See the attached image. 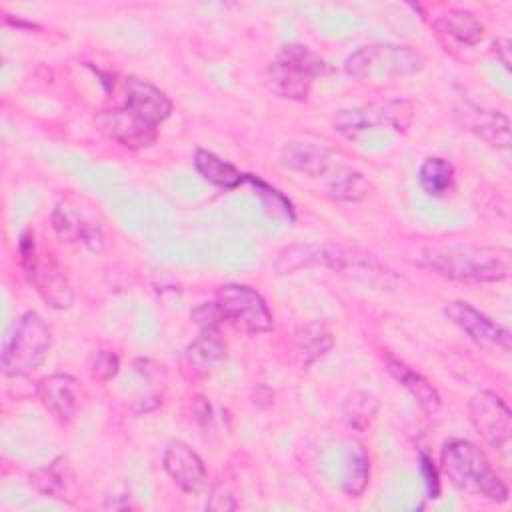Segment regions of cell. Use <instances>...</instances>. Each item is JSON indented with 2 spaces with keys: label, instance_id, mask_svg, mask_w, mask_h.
<instances>
[{
  "label": "cell",
  "instance_id": "obj_12",
  "mask_svg": "<svg viewBox=\"0 0 512 512\" xmlns=\"http://www.w3.org/2000/svg\"><path fill=\"white\" fill-rule=\"evenodd\" d=\"M454 122L484 140L486 144L506 150L510 146V122L498 110H488L472 102H460L452 110Z\"/></svg>",
  "mask_w": 512,
  "mask_h": 512
},
{
  "label": "cell",
  "instance_id": "obj_31",
  "mask_svg": "<svg viewBox=\"0 0 512 512\" xmlns=\"http://www.w3.org/2000/svg\"><path fill=\"white\" fill-rule=\"evenodd\" d=\"M192 320L202 328V330H218L220 322L222 320V314H220V308L216 302H206V304H200L198 308L192 310Z\"/></svg>",
  "mask_w": 512,
  "mask_h": 512
},
{
  "label": "cell",
  "instance_id": "obj_13",
  "mask_svg": "<svg viewBox=\"0 0 512 512\" xmlns=\"http://www.w3.org/2000/svg\"><path fill=\"white\" fill-rule=\"evenodd\" d=\"M42 406L62 422L72 420L86 400L82 384L70 374H50L38 384Z\"/></svg>",
  "mask_w": 512,
  "mask_h": 512
},
{
  "label": "cell",
  "instance_id": "obj_15",
  "mask_svg": "<svg viewBox=\"0 0 512 512\" xmlns=\"http://www.w3.org/2000/svg\"><path fill=\"white\" fill-rule=\"evenodd\" d=\"M124 106L154 126L164 122L172 112L170 98L148 80L136 76L124 80Z\"/></svg>",
  "mask_w": 512,
  "mask_h": 512
},
{
  "label": "cell",
  "instance_id": "obj_22",
  "mask_svg": "<svg viewBox=\"0 0 512 512\" xmlns=\"http://www.w3.org/2000/svg\"><path fill=\"white\" fill-rule=\"evenodd\" d=\"M292 346H294V354H296L298 362L304 368H308L312 362L322 358L334 346V336L324 322L314 320V322L300 326L294 332Z\"/></svg>",
  "mask_w": 512,
  "mask_h": 512
},
{
  "label": "cell",
  "instance_id": "obj_7",
  "mask_svg": "<svg viewBox=\"0 0 512 512\" xmlns=\"http://www.w3.org/2000/svg\"><path fill=\"white\" fill-rule=\"evenodd\" d=\"M216 304L222 320L244 334H262L274 326L266 300L252 286L236 282L222 284L216 290Z\"/></svg>",
  "mask_w": 512,
  "mask_h": 512
},
{
  "label": "cell",
  "instance_id": "obj_19",
  "mask_svg": "<svg viewBox=\"0 0 512 512\" xmlns=\"http://www.w3.org/2000/svg\"><path fill=\"white\" fill-rule=\"evenodd\" d=\"M386 370L418 402V406L426 414H436L440 410L442 402H440L438 390L432 386L430 380H426L412 366H408L398 358H386Z\"/></svg>",
  "mask_w": 512,
  "mask_h": 512
},
{
  "label": "cell",
  "instance_id": "obj_28",
  "mask_svg": "<svg viewBox=\"0 0 512 512\" xmlns=\"http://www.w3.org/2000/svg\"><path fill=\"white\" fill-rule=\"evenodd\" d=\"M370 480V460L364 446L358 440H352L348 462L342 478V490L348 496H360Z\"/></svg>",
  "mask_w": 512,
  "mask_h": 512
},
{
  "label": "cell",
  "instance_id": "obj_17",
  "mask_svg": "<svg viewBox=\"0 0 512 512\" xmlns=\"http://www.w3.org/2000/svg\"><path fill=\"white\" fill-rule=\"evenodd\" d=\"M52 226L62 242H82L92 252L104 246V236L100 226L88 220L82 212H78L68 202L56 204L52 212Z\"/></svg>",
  "mask_w": 512,
  "mask_h": 512
},
{
  "label": "cell",
  "instance_id": "obj_33",
  "mask_svg": "<svg viewBox=\"0 0 512 512\" xmlns=\"http://www.w3.org/2000/svg\"><path fill=\"white\" fill-rule=\"evenodd\" d=\"M494 52H496V58L502 62V66L506 70H510L512 60H510V42H508V38H498L494 42Z\"/></svg>",
  "mask_w": 512,
  "mask_h": 512
},
{
  "label": "cell",
  "instance_id": "obj_25",
  "mask_svg": "<svg viewBox=\"0 0 512 512\" xmlns=\"http://www.w3.org/2000/svg\"><path fill=\"white\" fill-rule=\"evenodd\" d=\"M378 408H380V404L374 394H370L366 390H354L342 402V416H344V422L352 430L362 432V430L370 428V424L374 422V418L378 414Z\"/></svg>",
  "mask_w": 512,
  "mask_h": 512
},
{
  "label": "cell",
  "instance_id": "obj_4",
  "mask_svg": "<svg viewBox=\"0 0 512 512\" xmlns=\"http://www.w3.org/2000/svg\"><path fill=\"white\" fill-rule=\"evenodd\" d=\"M52 346V330L38 312H24L12 326L2 348V372L26 376L34 372Z\"/></svg>",
  "mask_w": 512,
  "mask_h": 512
},
{
  "label": "cell",
  "instance_id": "obj_2",
  "mask_svg": "<svg viewBox=\"0 0 512 512\" xmlns=\"http://www.w3.org/2000/svg\"><path fill=\"white\" fill-rule=\"evenodd\" d=\"M440 458L444 474L458 490L496 504L508 500V486L476 444L462 438H452L444 442Z\"/></svg>",
  "mask_w": 512,
  "mask_h": 512
},
{
  "label": "cell",
  "instance_id": "obj_11",
  "mask_svg": "<svg viewBox=\"0 0 512 512\" xmlns=\"http://www.w3.org/2000/svg\"><path fill=\"white\" fill-rule=\"evenodd\" d=\"M94 122L102 134L126 148H148L158 138L156 126L146 122L126 106L100 110Z\"/></svg>",
  "mask_w": 512,
  "mask_h": 512
},
{
  "label": "cell",
  "instance_id": "obj_24",
  "mask_svg": "<svg viewBox=\"0 0 512 512\" xmlns=\"http://www.w3.org/2000/svg\"><path fill=\"white\" fill-rule=\"evenodd\" d=\"M418 182L424 194L432 198H442L454 186V166L440 156H430L422 162L418 170Z\"/></svg>",
  "mask_w": 512,
  "mask_h": 512
},
{
  "label": "cell",
  "instance_id": "obj_18",
  "mask_svg": "<svg viewBox=\"0 0 512 512\" xmlns=\"http://www.w3.org/2000/svg\"><path fill=\"white\" fill-rule=\"evenodd\" d=\"M334 152L326 148L324 144H312V142H286L282 148V164L290 170H296L304 176L318 178L324 176L332 164Z\"/></svg>",
  "mask_w": 512,
  "mask_h": 512
},
{
  "label": "cell",
  "instance_id": "obj_9",
  "mask_svg": "<svg viewBox=\"0 0 512 512\" xmlns=\"http://www.w3.org/2000/svg\"><path fill=\"white\" fill-rule=\"evenodd\" d=\"M470 422L478 436L494 450L508 446L512 438V412L494 392L482 390L470 398Z\"/></svg>",
  "mask_w": 512,
  "mask_h": 512
},
{
  "label": "cell",
  "instance_id": "obj_23",
  "mask_svg": "<svg viewBox=\"0 0 512 512\" xmlns=\"http://www.w3.org/2000/svg\"><path fill=\"white\" fill-rule=\"evenodd\" d=\"M194 168L206 182H210L218 188L232 190V188L240 186L242 182H246V174H242L234 164H230V162L222 160L220 156H216L214 152H208L202 148H198L194 152Z\"/></svg>",
  "mask_w": 512,
  "mask_h": 512
},
{
  "label": "cell",
  "instance_id": "obj_32",
  "mask_svg": "<svg viewBox=\"0 0 512 512\" xmlns=\"http://www.w3.org/2000/svg\"><path fill=\"white\" fill-rule=\"evenodd\" d=\"M420 472L424 476V486L428 492V498H438L440 496V480H438V470L428 454H420Z\"/></svg>",
  "mask_w": 512,
  "mask_h": 512
},
{
  "label": "cell",
  "instance_id": "obj_26",
  "mask_svg": "<svg viewBox=\"0 0 512 512\" xmlns=\"http://www.w3.org/2000/svg\"><path fill=\"white\" fill-rule=\"evenodd\" d=\"M224 358L226 342L218 336L216 330H202V334L186 348V360L196 370H206Z\"/></svg>",
  "mask_w": 512,
  "mask_h": 512
},
{
  "label": "cell",
  "instance_id": "obj_30",
  "mask_svg": "<svg viewBox=\"0 0 512 512\" xmlns=\"http://www.w3.org/2000/svg\"><path fill=\"white\" fill-rule=\"evenodd\" d=\"M118 368H120V362H118V356L114 352L98 350L90 358V372H92L94 378H98L102 382L114 378L118 374Z\"/></svg>",
  "mask_w": 512,
  "mask_h": 512
},
{
  "label": "cell",
  "instance_id": "obj_6",
  "mask_svg": "<svg viewBox=\"0 0 512 512\" xmlns=\"http://www.w3.org/2000/svg\"><path fill=\"white\" fill-rule=\"evenodd\" d=\"M18 252H20L22 268L26 270V276L30 284L36 288V292L40 294V298L56 310L70 308L74 302V292L70 288V282L50 254L44 256L38 252L32 230H24L20 234Z\"/></svg>",
  "mask_w": 512,
  "mask_h": 512
},
{
  "label": "cell",
  "instance_id": "obj_14",
  "mask_svg": "<svg viewBox=\"0 0 512 512\" xmlns=\"http://www.w3.org/2000/svg\"><path fill=\"white\" fill-rule=\"evenodd\" d=\"M162 464L166 474L174 480V484L180 490L188 494H196L204 488L206 466L202 458L186 442L182 440L168 442L162 456Z\"/></svg>",
  "mask_w": 512,
  "mask_h": 512
},
{
  "label": "cell",
  "instance_id": "obj_8",
  "mask_svg": "<svg viewBox=\"0 0 512 512\" xmlns=\"http://www.w3.org/2000/svg\"><path fill=\"white\" fill-rule=\"evenodd\" d=\"M412 120H414L412 102L404 98H394V100L344 108L336 112L334 128L348 138H356L366 130L384 128V126L396 132H406Z\"/></svg>",
  "mask_w": 512,
  "mask_h": 512
},
{
  "label": "cell",
  "instance_id": "obj_20",
  "mask_svg": "<svg viewBox=\"0 0 512 512\" xmlns=\"http://www.w3.org/2000/svg\"><path fill=\"white\" fill-rule=\"evenodd\" d=\"M320 262L330 266L336 272L350 274V276H356V278L362 276L366 280H372V278L384 274V268L370 254L350 250V248H342V246H334V244L320 246Z\"/></svg>",
  "mask_w": 512,
  "mask_h": 512
},
{
  "label": "cell",
  "instance_id": "obj_27",
  "mask_svg": "<svg viewBox=\"0 0 512 512\" xmlns=\"http://www.w3.org/2000/svg\"><path fill=\"white\" fill-rule=\"evenodd\" d=\"M368 178L352 168H342L326 186V194L338 202H360L370 194Z\"/></svg>",
  "mask_w": 512,
  "mask_h": 512
},
{
  "label": "cell",
  "instance_id": "obj_16",
  "mask_svg": "<svg viewBox=\"0 0 512 512\" xmlns=\"http://www.w3.org/2000/svg\"><path fill=\"white\" fill-rule=\"evenodd\" d=\"M28 480H30V486L36 492H40L44 496H50L54 500L74 504L76 498H78L76 496L78 494L76 478H74L70 460L66 456H56L46 466H40V468L32 470Z\"/></svg>",
  "mask_w": 512,
  "mask_h": 512
},
{
  "label": "cell",
  "instance_id": "obj_1",
  "mask_svg": "<svg viewBox=\"0 0 512 512\" xmlns=\"http://www.w3.org/2000/svg\"><path fill=\"white\" fill-rule=\"evenodd\" d=\"M418 266L456 282H500L510 276V250L494 246H428L416 256Z\"/></svg>",
  "mask_w": 512,
  "mask_h": 512
},
{
  "label": "cell",
  "instance_id": "obj_29",
  "mask_svg": "<svg viewBox=\"0 0 512 512\" xmlns=\"http://www.w3.org/2000/svg\"><path fill=\"white\" fill-rule=\"evenodd\" d=\"M320 262V246L312 244H296L284 248L276 258V270L280 274H290L294 270L306 268L310 264Z\"/></svg>",
  "mask_w": 512,
  "mask_h": 512
},
{
  "label": "cell",
  "instance_id": "obj_3",
  "mask_svg": "<svg viewBox=\"0 0 512 512\" xmlns=\"http://www.w3.org/2000/svg\"><path fill=\"white\" fill-rule=\"evenodd\" d=\"M328 66L312 48L292 42L284 44L268 66L270 88L286 100H304L316 78L324 76Z\"/></svg>",
  "mask_w": 512,
  "mask_h": 512
},
{
  "label": "cell",
  "instance_id": "obj_21",
  "mask_svg": "<svg viewBox=\"0 0 512 512\" xmlns=\"http://www.w3.org/2000/svg\"><path fill=\"white\" fill-rule=\"evenodd\" d=\"M432 26L438 38H442L444 42L460 44V46H474L484 34V26L474 18V14L458 8L440 14L432 22Z\"/></svg>",
  "mask_w": 512,
  "mask_h": 512
},
{
  "label": "cell",
  "instance_id": "obj_5",
  "mask_svg": "<svg viewBox=\"0 0 512 512\" xmlns=\"http://www.w3.org/2000/svg\"><path fill=\"white\" fill-rule=\"evenodd\" d=\"M424 58L404 44H368L344 60L348 76L358 80H392L420 72Z\"/></svg>",
  "mask_w": 512,
  "mask_h": 512
},
{
  "label": "cell",
  "instance_id": "obj_10",
  "mask_svg": "<svg viewBox=\"0 0 512 512\" xmlns=\"http://www.w3.org/2000/svg\"><path fill=\"white\" fill-rule=\"evenodd\" d=\"M444 314L452 324H456L464 334H468V338L474 340L478 346L510 352L512 348L510 330L490 320L472 304L464 300H452L444 306Z\"/></svg>",
  "mask_w": 512,
  "mask_h": 512
}]
</instances>
